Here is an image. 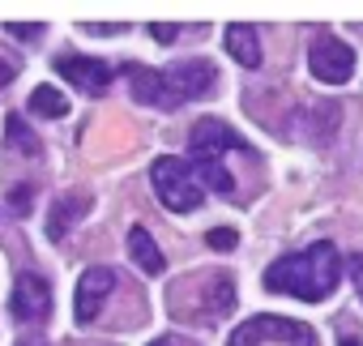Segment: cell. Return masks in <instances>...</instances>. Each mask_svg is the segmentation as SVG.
Segmentation results:
<instances>
[{"instance_id": "obj_1", "label": "cell", "mask_w": 363, "mask_h": 346, "mask_svg": "<svg viewBox=\"0 0 363 346\" xmlns=\"http://www.w3.org/2000/svg\"><path fill=\"white\" fill-rule=\"evenodd\" d=\"M124 77H128V90H133L137 103L175 111V107H184L189 99H206L214 90V82H218V69L210 60H179L171 69L124 65Z\"/></svg>"}, {"instance_id": "obj_2", "label": "cell", "mask_w": 363, "mask_h": 346, "mask_svg": "<svg viewBox=\"0 0 363 346\" xmlns=\"http://www.w3.org/2000/svg\"><path fill=\"white\" fill-rule=\"evenodd\" d=\"M337 274H342V252L320 240L303 252H286L278 257L269 269H265V286L278 291V295H291V299H303V303H320L333 295L337 286Z\"/></svg>"}, {"instance_id": "obj_3", "label": "cell", "mask_w": 363, "mask_h": 346, "mask_svg": "<svg viewBox=\"0 0 363 346\" xmlns=\"http://www.w3.org/2000/svg\"><path fill=\"white\" fill-rule=\"evenodd\" d=\"M227 154H252V145L235 133V128H227L223 120H197L193 124V133H189V167H193V176H197V184L206 189H214V193H223V197H235V176L227 171Z\"/></svg>"}, {"instance_id": "obj_4", "label": "cell", "mask_w": 363, "mask_h": 346, "mask_svg": "<svg viewBox=\"0 0 363 346\" xmlns=\"http://www.w3.org/2000/svg\"><path fill=\"white\" fill-rule=\"evenodd\" d=\"M235 308V278L227 269H201L167 291V312L189 325H214Z\"/></svg>"}, {"instance_id": "obj_5", "label": "cell", "mask_w": 363, "mask_h": 346, "mask_svg": "<svg viewBox=\"0 0 363 346\" xmlns=\"http://www.w3.org/2000/svg\"><path fill=\"white\" fill-rule=\"evenodd\" d=\"M150 184H154L158 201H162L171 214H189V210H197L201 197H206V189L197 184L189 158H171V154H167V158H154V167H150Z\"/></svg>"}, {"instance_id": "obj_6", "label": "cell", "mask_w": 363, "mask_h": 346, "mask_svg": "<svg viewBox=\"0 0 363 346\" xmlns=\"http://www.w3.org/2000/svg\"><path fill=\"white\" fill-rule=\"evenodd\" d=\"M265 342H282V346H316V333L291 316H252L244 320L227 346H265Z\"/></svg>"}, {"instance_id": "obj_7", "label": "cell", "mask_w": 363, "mask_h": 346, "mask_svg": "<svg viewBox=\"0 0 363 346\" xmlns=\"http://www.w3.org/2000/svg\"><path fill=\"white\" fill-rule=\"evenodd\" d=\"M308 69H312L316 82L342 86V82H350V73H354V48H346L337 35L320 30V35L312 39V48H308Z\"/></svg>"}, {"instance_id": "obj_8", "label": "cell", "mask_w": 363, "mask_h": 346, "mask_svg": "<svg viewBox=\"0 0 363 346\" xmlns=\"http://www.w3.org/2000/svg\"><path fill=\"white\" fill-rule=\"evenodd\" d=\"M9 312L26 325H39L52 316V282L43 274H18L13 295H9Z\"/></svg>"}, {"instance_id": "obj_9", "label": "cell", "mask_w": 363, "mask_h": 346, "mask_svg": "<svg viewBox=\"0 0 363 346\" xmlns=\"http://www.w3.org/2000/svg\"><path fill=\"white\" fill-rule=\"evenodd\" d=\"M116 269H107V265H94V269H86L82 278H77V320L82 325H90V320H99V312H103V303H107V295L116 291Z\"/></svg>"}, {"instance_id": "obj_10", "label": "cell", "mask_w": 363, "mask_h": 346, "mask_svg": "<svg viewBox=\"0 0 363 346\" xmlns=\"http://www.w3.org/2000/svg\"><path fill=\"white\" fill-rule=\"evenodd\" d=\"M56 73L65 77V82H73L82 94H107L111 90V69L103 65V60H94V56H60L56 60Z\"/></svg>"}, {"instance_id": "obj_11", "label": "cell", "mask_w": 363, "mask_h": 346, "mask_svg": "<svg viewBox=\"0 0 363 346\" xmlns=\"http://www.w3.org/2000/svg\"><path fill=\"white\" fill-rule=\"evenodd\" d=\"M90 210V197L86 193H69V197H56V206H52V218H48V240H65L69 235V227L82 218Z\"/></svg>"}, {"instance_id": "obj_12", "label": "cell", "mask_w": 363, "mask_h": 346, "mask_svg": "<svg viewBox=\"0 0 363 346\" xmlns=\"http://www.w3.org/2000/svg\"><path fill=\"white\" fill-rule=\"evenodd\" d=\"M227 52H231L244 69H261V43H257V30H252V26H244V22L227 26Z\"/></svg>"}, {"instance_id": "obj_13", "label": "cell", "mask_w": 363, "mask_h": 346, "mask_svg": "<svg viewBox=\"0 0 363 346\" xmlns=\"http://www.w3.org/2000/svg\"><path fill=\"white\" fill-rule=\"evenodd\" d=\"M128 252H133V261L141 265V274H150V278L167 269V257L158 252V244L150 240L145 227H133V231H128Z\"/></svg>"}, {"instance_id": "obj_14", "label": "cell", "mask_w": 363, "mask_h": 346, "mask_svg": "<svg viewBox=\"0 0 363 346\" xmlns=\"http://www.w3.org/2000/svg\"><path fill=\"white\" fill-rule=\"evenodd\" d=\"M30 111L35 116H48V120H60V116H69V99L60 90H52V86H39L30 94Z\"/></svg>"}, {"instance_id": "obj_15", "label": "cell", "mask_w": 363, "mask_h": 346, "mask_svg": "<svg viewBox=\"0 0 363 346\" xmlns=\"http://www.w3.org/2000/svg\"><path fill=\"white\" fill-rule=\"evenodd\" d=\"M5 137H9V145H18L26 158H39V150H43V141L26 128V120H22V116H9V120H5Z\"/></svg>"}, {"instance_id": "obj_16", "label": "cell", "mask_w": 363, "mask_h": 346, "mask_svg": "<svg viewBox=\"0 0 363 346\" xmlns=\"http://www.w3.org/2000/svg\"><path fill=\"white\" fill-rule=\"evenodd\" d=\"M206 244H210V248H235V244H240V235H235V231H227V227H218V231H210V235H206Z\"/></svg>"}, {"instance_id": "obj_17", "label": "cell", "mask_w": 363, "mask_h": 346, "mask_svg": "<svg viewBox=\"0 0 363 346\" xmlns=\"http://www.w3.org/2000/svg\"><path fill=\"white\" fill-rule=\"evenodd\" d=\"M5 35H13V39H39V35H43V26H18V22H9V26H5Z\"/></svg>"}, {"instance_id": "obj_18", "label": "cell", "mask_w": 363, "mask_h": 346, "mask_svg": "<svg viewBox=\"0 0 363 346\" xmlns=\"http://www.w3.org/2000/svg\"><path fill=\"white\" fill-rule=\"evenodd\" d=\"M350 278H354V286H359V299H363V252H354V257H350Z\"/></svg>"}, {"instance_id": "obj_19", "label": "cell", "mask_w": 363, "mask_h": 346, "mask_svg": "<svg viewBox=\"0 0 363 346\" xmlns=\"http://www.w3.org/2000/svg\"><path fill=\"white\" fill-rule=\"evenodd\" d=\"M13 77H18V65H13V60H0V90H5Z\"/></svg>"}, {"instance_id": "obj_20", "label": "cell", "mask_w": 363, "mask_h": 346, "mask_svg": "<svg viewBox=\"0 0 363 346\" xmlns=\"http://www.w3.org/2000/svg\"><path fill=\"white\" fill-rule=\"evenodd\" d=\"M150 35H154L158 43H171V39H175L179 30H175V26H150Z\"/></svg>"}, {"instance_id": "obj_21", "label": "cell", "mask_w": 363, "mask_h": 346, "mask_svg": "<svg viewBox=\"0 0 363 346\" xmlns=\"http://www.w3.org/2000/svg\"><path fill=\"white\" fill-rule=\"evenodd\" d=\"M9 201H13L18 210H26V206H30V189H26V184H22V189H13V193H9Z\"/></svg>"}, {"instance_id": "obj_22", "label": "cell", "mask_w": 363, "mask_h": 346, "mask_svg": "<svg viewBox=\"0 0 363 346\" xmlns=\"http://www.w3.org/2000/svg\"><path fill=\"white\" fill-rule=\"evenodd\" d=\"M150 346H193V342H184V337H171V333H167V337H154Z\"/></svg>"}, {"instance_id": "obj_23", "label": "cell", "mask_w": 363, "mask_h": 346, "mask_svg": "<svg viewBox=\"0 0 363 346\" xmlns=\"http://www.w3.org/2000/svg\"><path fill=\"white\" fill-rule=\"evenodd\" d=\"M124 26H86V35H120Z\"/></svg>"}, {"instance_id": "obj_24", "label": "cell", "mask_w": 363, "mask_h": 346, "mask_svg": "<svg viewBox=\"0 0 363 346\" xmlns=\"http://www.w3.org/2000/svg\"><path fill=\"white\" fill-rule=\"evenodd\" d=\"M18 346H48V342H39V337H26V342H18Z\"/></svg>"}, {"instance_id": "obj_25", "label": "cell", "mask_w": 363, "mask_h": 346, "mask_svg": "<svg viewBox=\"0 0 363 346\" xmlns=\"http://www.w3.org/2000/svg\"><path fill=\"white\" fill-rule=\"evenodd\" d=\"M337 346H359V342H354V337H342V342H337Z\"/></svg>"}]
</instances>
